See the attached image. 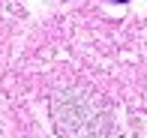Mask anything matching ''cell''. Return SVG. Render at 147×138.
Returning a JSON list of instances; mask_svg holds the SVG:
<instances>
[{
    "label": "cell",
    "instance_id": "1",
    "mask_svg": "<svg viewBox=\"0 0 147 138\" xmlns=\"http://www.w3.org/2000/svg\"><path fill=\"white\" fill-rule=\"evenodd\" d=\"M51 114L54 126L63 138H105L111 129L108 108L81 87L60 90L51 99Z\"/></svg>",
    "mask_w": 147,
    "mask_h": 138
}]
</instances>
